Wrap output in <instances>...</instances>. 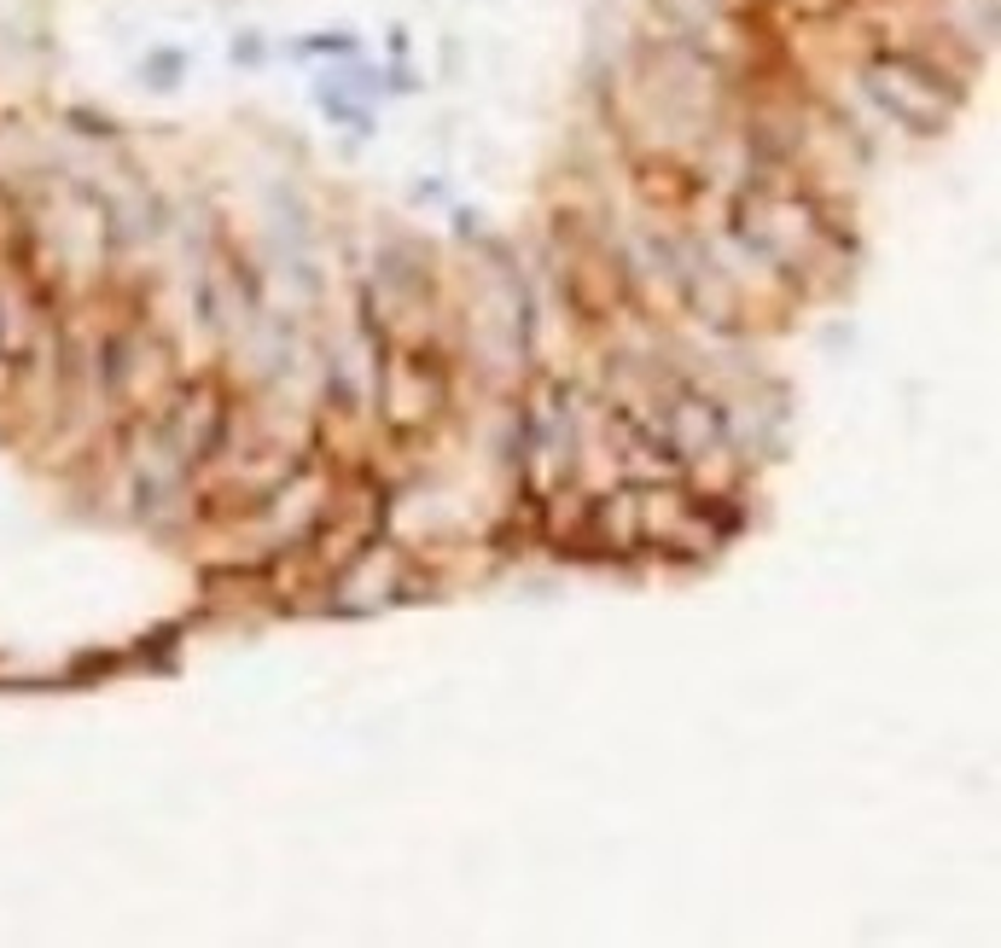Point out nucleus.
I'll return each mask as SVG.
<instances>
[{
  "mask_svg": "<svg viewBox=\"0 0 1001 948\" xmlns=\"http://www.w3.org/2000/svg\"><path fill=\"white\" fill-rule=\"evenodd\" d=\"M141 71H146V88H175L181 71H186V59L175 53V47H169V53H151Z\"/></svg>",
  "mask_w": 1001,
  "mask_h": 948,
  "instance_id": "f257e3e1",
  "label": "nucleus"
},
{
  "mask_svg": "<svg viewBox=\"0 0 1001 948\" xmlns=\"http://www.w3.org/2000/svg\"><path fill=\"white\" fill-rule=\"evenodd\" d=\"M233 59H240V64H251V59H263V41H240V47H233Z\"/></svg>",
  "mask_w": 1001,
  "mask_h": 948,
  "instance_id": "f03ea898",
  "label": "nucleus"
}]
</instances>
